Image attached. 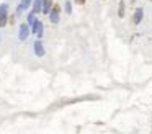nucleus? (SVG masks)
Instances as JSON below:
<instances>
[{
	"label": "nucleus",
	"mask_w": 152,
	"mask_h": 134,
	"mask_svg": "<svg viewBox=\"0 0 152 134\" xmlns=\"http://www.w3.org/2000/svg\"><path fill=\"white\" fill-rule=\"evenodd\" d=\"M48 13H49L51 23H53V25H57V23H59V20H61V7H59V5L51 7V10H49Z\"/></svg>",
	"instance_id": "obj_1"
},
{
	"label": "nucleus",
	"mask_w": 152,
	"mask_h": 134,
	"mask_svg": "<svg viewBox=\"0 0 152 134\" xmlns=\"http://www.w3.org/2000/svg\"><path fill=\"white\" fill-rule=\"evenodd\" d=\"M30 29H31V33H34V34H36L38 36V38H43V29H44V26H43V21H41V20H34V23H33V25H31L30 26Z\"/></svg>",
	"instance_id": "obj_2"
},
{
	"label": "nucleus",
	"mask_w": 152,
	"mask_h": 134,
	"mask_svg": "<svg viewBox=\"0 0 152 134\" xmlns=\"http://www.w3.org/2000/svg\"><path fill=\"white\" fill-rule=\"evenodd\" d=\"M8 21V3L0 5V28H4Z\"/></svg>",
	"instance_id": "obj_3"
},
{
	"label": "nucleus",
	"mask_w": 152,
	"mask_h": 134,
	"mask_svg": "<svg viewBox=\"0 0 152 134\" xmlns=\"http://www.w3.org/2000/svg\"><path fill=\"white\" fill-rule=\"evenodd\" d=\"M30 33H31L30 25H28V23H21L20 31H18V38H20V41H26V38L30 36Z\"/></svg>",
	"instance_id": "obj_4"
},
{
	"label": "nucleus",
	"mask_w": 152,
	"mask_h": 134,
	"mask_svg": "<svg viewBox=\"0 0 152 134\" xmlns=\"http://www.w3.org/2000/svg\"><path fill=\"white\" fill-rule=\"evenodd\" d=\"M41 8H43V0H33V2H31V12H33L34 15L41 13Z\"/></svg>",
	"instance_id": "obj_5"
},
{
	"label": "nucleus",
	"mask_w": 152,
	"mask_h": 134,
	"mask_svg": "<svg viewBox=\"0 0 152 134\" xmlns=\"http://www.w3.org/2000/svg\"><path fill=\"white\" fill-rule=\"evenodd\" d=\"M34 54H36L38 57H43L44 56V46H43V42H41L39 39L34 42Z\"/></svg>",
	"instance_id": "obj_6"
},
{
	"label": "nucleus",
	"mask_w": 152,
	"mask_h": 134,
	"mask_svg": "<svg viewBox=\"0 0 152 134\" xmlns=\"http://www.w3.org/2000/svg\"><path fill=\"white\" fill-rule=\"evenodd\" d=\"M132 18H134V20H132V21H134V25H139V23L142 21V18H144V10L137 8L134 12V16H132Z\"/></svg>",
	"instance_id": "obj_7"
},
{
	"label": "nucleus",
	"mask_w": 152,
	"mask_h": 134,
	"mask_svg": "<svg viewBox=\"0 0 152 134\" xmlns=\"http://www.w3.org/2000/svg\"><path fill=\"white\" fill-rule=\"evenodd\" d=\"M31 2H33V0H21L20 7H18V10H17L18 15H20V13H23L26 8H30V7H31Z\"/></svg>",
	"instance_id": "obj_8"
},
{
	"label": "nucleus",
	"mask_w": 152,
	"mask_h": 134,
	"mask_svg": "<svg viewBox=\"0 0 152 134\" xmlns=\"http://www.w3.org/2000/svg\"><path fill=\"white\" fill-rule=\"evenodd\" d=\"M51 7H53L51 0H43V8H41V12H43V13H48V12L51 10Z\"/></svg>",
	"instance_id": "obj_9"
},
{
	"label": "nucleus",
	"mask_w": 152,
	"mask_h": 134,
	"mask_svg": "<svg viewBox=\"0 0 152 134\" xmlns=\"http://www.w3.org/2000/svg\"><path fill=\"white\" fill-rule=\"evenodd\" d=\"M34 20H36V15H34V13H33V12H31V13H30V15H28V16H26V23H28V25H30V26H31V25H33V23H34Z\"/></svg>",
	"instance_id": "obj_10"
},
{
	"label": "nucleus",
	"mask_w": 152,
	"mask_h": 134,
	"mask_svg": "<svg viewBox=\"0 0 152 134\" xmlns=\"http://www.w3.org/2000/svg\"><path fill=\"white\" fill-rule=\"evenodd\" d=\"M66 13H69V15L72 13V3L70 2H66Z\"/></svg>",
	"instance_id": "obj_11"
},
{
	"label": "nucleus",
	"mask_w": 152,
	"mask_h": 134,
	"mask_svg": "<svg viewBox=\"0 0 152 134\" xmlns=\"http://www.w3.org/2000/svg\"><path fill=\"white\" fill-rule=\"evenodd\" d=\"M119 5H121L119 7V15L123 16V13H124V3H119Z\"/></svg>",
	"instance_id": "obj_12"
},
{
	"label": "nucleus",
	"mask_w": 152,
	"mask_h": 134,
	"mask_svg": "<svg viewBox=\"0 0 152 134\" xmlns=\"http://www.w3.org/2000/svg\"><path fill=\"white\" fill-rule=\"evenodd\" d=\"M77 3H79V5H83V3H85V0H75Z\"/></svg>",
	"instance_id": "obj_13"
},
{
	"label": "nucleus",
	"mask_w": 152,
	"mask_h": 134,
	"mask_svg": "<svg viewBox=\"0 0 152 134\" xmlns=\"http://www.w3.org/2000/svg\"><path fill=\"white\" fill-rule=\"evenodd\" d=\"M131 2H134V0H131Z\"/></svg>",
	"instance_id": "obj_14"
}]
</instances>
